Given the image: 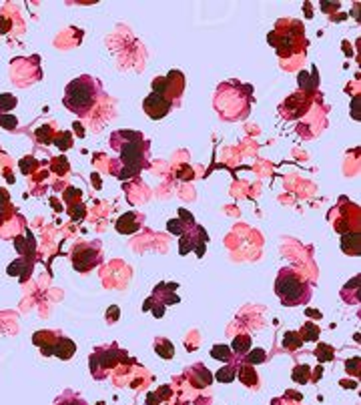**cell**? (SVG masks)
I'll return each instance as SVG.
<instances>
[{
	"mask_svg": "<svg viewBox=\"0 0 361 405\" xmlns=\"http://www.w3.org/2000/svg\"><path fill=\"white\" fill-rule=\"evenodd\" d=\"M237 375L241 379V383L247 385V387H257V373L251 365H245V363H241L237 361Z\"/></svg>",
	"mask_w": 361,
	"mask_h": 405,
	"instance_id": "9a60e30c",
	"label": "cell"
},
{
	"mask_svg": "<svg viewBox=\"0 0 361 405\" xmlns=\"http://www.w3.org/2000/svg\"><path fill=\"white\" fill-rule=\"evenodd\" d=\"M275 293L285 307H297V305L309 303L313 287L307 279L301 277L295 269L285 267L279 271V275L275 279Z\"/></svg>",
	"mask_w": 361,
	"mask_h": 405,
	"instance_id": "3957f363",
	"label": "cell"
},
{
	"mask_svg": "<svg viewBox=\"0 0 361 405\" xmlns=\"http://www.w3.org/2000/svg\"><path fill=\"white\" fill-rule=\"evenodd\" d=\"M171 109H173V105L165 97L157 95V92H150V95L144 99V103H143V110L153 120H159V118L167 116Z\"/></svg>",
	"mask_w": 361,
	"mask_h": 405,
	"instance_id": "30bf717a",
	"label": "cell"
},
{
	"mask_svg": "<svg viewBox=\"0 0 361 405\" xmlns=\"http://www.w3.org/2000/svg\"><path fill=\"white\" fill-rule=\"evenodd\" d=\"M265 359H267V353H265V349H259V347H255V349H251L243 359H241V363H245V365H259V363H265Z\"/></svg>",
	"mask_w": 361,
	"mask_h": 405,
	"instance_id": "ac0fdd59",
	"label": "cell"
},
{
	"mask_svg": "<svg viewBox=\"0 0 361 405\" xmlns=\"http://www.w3.org/2000/svg\"><path fill=\"white\" fill-rule=\"evenodd\" d=\"M110 313V319H107V321H110V323H114L116 319H118V307H110L108 311H107V315Z\"/></svg>",
	"mask_w": 361,
	"mask_h": 405,
	"instance_id": "836d02e7",
	"label": "cell"
},
{
	"mask_svg": "<svg viewBox=\"0 0 361 405\" xmlns=\"http://www.w3.org/2000/svg\"><path fill=\"white\" fill-rule=\"evenodd\" d=\"M33 341H35V345H38L42 355H54V357H60L65 361L71 359L76 351L74 341L69 337L58 335L56 331H38V333H35Z\"/></svg>",
	"mask_w": 361,
	"mask_h": 405,
	"instance_id": "277c9868",
	"label": "cell"
},
{
	"mask_svg": "<svg viewBox=\"0 0 361 405\" xmlns=\"http://www.w3.org/2000/svg\"><path fill=\"white\" fill-rule=\"evenodd\" d=\"M293 381L297 383H307L309 381V367L307 365H297L293 369Z\"/></svg>",
	"mask_w": 361,
	"mask_h": 405,
	"instance_id": "484cf974",
	"label": "cell"
},
{
	"mask_svg": "<svg viewBox=\"0 0 361 405\" xmlns=\"http://www.w3.org/2000/svg\"><path fill=\"white\" fill-rule=\"evenodd\" d=\"M237 375V363H227L225 367H221L217 371V381H223V383H231Z\"/></svg>",
	"mask_w": 361,
	"mask_h": 405,
	"instance_id": "ffe728a7",
	"label": "cell"
},
{
	"mask_svg": "<svg viewBox=\"0 0 361 405\" xmlns=\"http://www.w3.org/2000/svg\"><path fill=\"white\" fill-rule=\"evenodd\" d=\"M345 369H347V373H353V375H359V357H353L351 361H347Z\"/></svg>",
	"mask_w": 361,
	"mask_h": 405,
	"instance_id": "4dcf8cb0",
	"label": "cell"
},
{
	"mask_svg": "<svg viewBox=\"0 0 361 405\" xmlns=\"http://www.w3.org/2000/svg\"><path fill=\"white\" fill-rule=\"evenodd\" d=\"M175 289H177V283H163V285H157V289L153 291V295H150V297L146 299L144 305H153V303H157V305L153 307V315H155V317H163L167 305H171V303H179V301H180V299L175 295Z\"/></svg>",
	"mask_w": 361,
	"mask_h": 405,
	"instance_id": "9c48e42d",
	"label": "cell"
},
{
	"mask_svg": "<svg viewBox=\"0 0 361 405\" xmlns=\"http://www.w3.org/2000/svg\"><path fill=\"white\" fill-rule=\"evenodd\" d=\"M54 405H88V403L80 397V393H76L72 389H65L54 399Z\"/></svg>",
	"mask_w": 361,
	"mask_h": 405,
	"instance_id": "2e32d148",
	"label": "cell"
},
{
	"mask_svg": "<svg viewBox=\"0 0 361 405\" xmlns=\"http://www.w3.org/2000/svg\"><path fill=\"white\" fill-rule=\"evenodd\" d=\"M189 379H191V385L197 387V389H203V387H209L211 383H213V375H211V371L201 365V363H195L189 371Z\"/></svg>",
	"mask_w": 361,
	"mask_h": 405,
	"instance_id": "8fae6325",
	"label": "cell"
},
{
	"mask_svg": "<svg viewBox=\"0 0 361 405\" xmlns=\"http://www.w3.org/2000/svg\"><path fill=\"white\" fill-rule=\"evenodd\" d=\"M185 90V76L180 71H171L167 76H159L153 80V92L165 97L171 105H177Z\"/></svg>",
	"mask_w": 361,
	"mask_h": 405,
	"instance_id": "52a82bcc",
	"label": "cell"
},
{
	"mask_svg": "<svg viewBox=\"0 0 361 405\" xmlns=\"http://www.w3.org/2000/svg\"><path fill=\"white\" fill-rule=\"evenodd\" d=\"M8 193L4 189H0V223L6 221V215L10 213V205H8Z\"/></svg>",
	"mask_w": 361,
	"mask_h": 405,
	"instance_id": "d4e9b609",
	"label": "cell"
},
{
	"mask_svg": "<svg viewBox=\"0 0 361 405\" xmlns=\"http://www.w3.org/2000/svg\"><path fill=\"white\" fill-rule=\"evenodd\" d=\"M99 95H101V82L90 74H82L67 84L63 103L76 116H86L97 105Z\"/></svg>",
	"mask_w": 361,
	"mask_h": 405,
	"instance_id": "7a4b0ae2",
	"label": "cell"
},
{
	"mask_svg": "<svg viewBox=\"0 0 361 405\" xmlns=\"http://www.w3.org/2000/svg\"><path fill=\"white\" fill-rule=\"evenodd\" d=\"M211 357L217 361H223V363H231L233 353H231V347H227V345H215L211 349Z\"/></svg>",
	"mask_w": 361,
	"mask_h": 405,
	"instance_id": "7402d4cb",
	"label": "cell"
},
{
	"mask_svg": "<svg viewBox=\"0 0 361 405\" xmlns=\"http://www.w3.org/2000/svg\"><path fill=\"white\" fill-rule=\"evenodd\" d=\"M205 243H207V231L201 225H189L185 233L179 237V253L187 255L189 251H195L197 257H203L205 253Z\"/></svg>",
	"mask_w": 361,
	"mask_h": 405,
	"instance_id": "ba28073f",
	"label": "cell"
},
{
	"mask_svg": "<svg viewBox=\"0 0 361 405\" xmlns=\"http://www.w3.org/2000/svg\"><path fill=\"white\" fill-rule=\"evenodd\" d=\"M110 147L118 152L120 163L125 165L131 175H137L139 171L148 167V141L137 133V131H116L110 135Z\"/></svg>",
	"mask_w": 361,
	"mask_h": 405,
	"instance_id": "6da1fadb",
	"label": "cell"
},
{
	"mask_svg": "<svg viewBox=\"0 0 361 405\" xmlns=\"http://www.w3.org/2000/svg\"><path fill=\"white\" fill-rule=\"evenodd\" d=\"M36 137H38V141L40 143H50V127H40L38 131H36Z\"/></svg>",
	"mask_w": 361,
	"mask_h": 405,
	"instance_id": "d6a6232c",
	"label": "cell"
},
{
	"mask_svg": "<svg viewBox=\"0 0 361 405\" xmlns=\"http://www.w3.org/2000/svg\"><path fill=\"white\" fill-rule=\"evenodd\" d=\"M155 351H157V355H161L163 359H171V357L175 355L173 343H171L169 339H165V337H157V339H155Z\"/></svg>",
	"mask_w": 361,
	"mask_h": 405,
	"instance_id": "e0dca14e",
	"label": "cell"
},
{
	"mask_svg": "<svg viewBox=\"0 0 361 405\" xmlns=\"http://www.w3.org/2000/svg\"><path fill=\"white\" fill-rule=\"evenodd\" d=\"M139 229H141V223L137 221V217H135L133 213L123 215V217H120V219L116 221V231L123 233V235H133V233L139 231Z\"/></svg>",
	"mask_w": 361,
	"mask_h": 405,
	"instance_id": "5bb4252c",
	"label": "cell"
},
{
	"mask_svg": "<svg viewBox=\"0 0 361 405\" xmlns=\"http://www.w3.org/2000/svg\"><path fill=\"white\" fill-rule=\"evenodd\" d=\"M72 267L78 271V273H88L93 271L95 267H99L103 263V249H101V243L99 241H93V243H78L74 249H72Z\"/></svg>",
	"mask_w": 361,
	"mask_h": 405,
	"instance_id": "8992f818",
	"label": "cell"
},
{
	"mask_svg": "<svg viewBox=\"0 0 361 405\" xmlns=\"http://www.w3.org/2000/svg\"><path fill=\"white\" fill-rule=\"evenodd\" d=\"M301 343H303V341H301V337H299L297 331H287V333H285V337H283V347H287L289 351L299 349Z\"/></svg>",
	"mask_w": 361,
	"mask_h": 405,
	"instance_id": "603a6c76",
	"label": "cell"
},
{
	"mask_svg": "<svg viewBox=\"0 0 361 405\" xmlns=\"http://www.w3.org/2000/svg\"><path fill=\"white\" fill-rule=\"evenodd\" d=\"M187 227H189V225H187V223H183L180 219H173V221H169V223H167V229H169L173 235H179V237L185 233V229H187Z\"/></svg>",
	"mask_w": 361,
	"mask_h": 405,
	"instance_id": "83f0119b",
	"label": "cell"
},
{
	"mask_svg": "<svg viewBox=\"0 0 361 405\" xmlns=\"http://www.w3.org/2000/svg\"><path fill=\"white\" fill-rule=\"evenodd\" d=\"M60 137H63V141H60V139H56L54 143L60 147V148H63V150H67L71 145H72V141H71V135L69 133H63V135H60Z\"/></svg>",
	"mask_w": 361,
	"mask_h": 405,
	"instance_id": "1f68e13d",
	"label": "cell"
},
{
	"mask_svg": "<svg viewBox=\"0 0 361 405\" xmlns=\"http://www.w3.org/2000/svg\"><path fill=\"white\" fill-rule=\"evenodd\" d=\"M341 249L347 255H359L361 251V239H359V231H349L341 235Z\"/></svg>",
	"mask_w": 361,
	"mask_h": 405,
	"instance_id": "7c38bea8",
	"label": "cell"
},
{
	"mask_svg": "<svg viewBox=\"0 0 361 405\" xmlns=\"http://www.w3.org/2000/svg\"><path fill=\"white\" fill-rule=\"evenodd\" d=\"M123 359H127V353L120 351L116 345L99 347L95 353H90V357H88V367H90L93 377L101 381V379H105Z\"/></svg>",
	"mask_w": 361,
	"mask_h": 405,
	"instance_id": "5b68a950",
	"label": "cell"
},
{
	"mask_svg": "<svg viewBox=\"0 0 361 405\" xmlns=\"http://www.w3.org/2000/svg\"><path fill=\"white\" fill-rule=\"evenodd\" d=\"M307 315H309V317H317V319H321V313H319V311H313V309L307 311Z\"/></svg>",
	"mask_w": 361,
	"mask_h": 405,
	"instance_id": "e575fe53",
	"label": "cell"
},
{
	"mask_svg": "<svg viewBox=\"0 0 361 405\" xmlns=\"http://www.w3.org/2000/svg\"><path fill=\"white\" fill-rule=\"evenodd\" d=\"M28 241H33V237L30 235H20V237H16L14 239V245H16V251L18 253H22V255H26L28 253Z\"/></svg>",
	"mask_w": 361,
	"mask_h": 405,
	"instance_id": "f1b7e54d",
	"label": "cell"
},
{
	"mask_svg": "<svg viewBox=\"0 0 361 405\" xmlns=\"http://www.w3.org/2000/svg\"><path fill=\"white\" fill-rule=\"evenodd\" d=\"M16 103H18L16 97H12V95H0V114L12 110L16 107Z\"/></svg>",
	"mask_w": 361,
	"mask_h": 405,
	"instance_id": "4316f807",
	"label": "cell"
},
{
	"mask_svg": "<svg viewBox=\"0 0 361 405\" xmlns=\"http://www.w3.org/2000/svg\"><path fill=\"white\" fill-rule=\"evenodd\" d=\"M315 355H317L319 363H327V361H331L335 357V351H333V347H329L327 343H319L317 349H315Z\"/></svg>",
	"mask_w": 361,
	"mask_h": 405,
	"instance_id": "cb8c5ba5",
	"label": "cell"
},
{
	"mask_svg": "<svg viewBox=\"0 0 361 405\" xmlns=\"http://www.w3.org/2000/svg\"><path fill=\"white\" fill-rule=\"evenodd\" d=\"M0 127H4L8 131H14L18 127V120L14 116H10V114H0Z\"/></svg>",
	"mask_w": 361,
	"mask_h": 405,
	"instance_id": "f546056e",
	"label": "cell"
},
{
	"mask_svg": "<svg viewBox=\"0 0 361 405\" xmlns=\"http://www.w3.org/2000/svg\"><path fill=\"white\" fill-rule=\"evenodd\" d=\"M299 337H301V341H317V337H319V327H317L315 323L307 321L303 327H301Z\"/></svg>",
	"mask_w": 361,
	"mask_h": 405,
	"instance_id": "44dd1931",
	"label": "cell"
},
{
	"mask_svg": "<svg viewBox=\"0 0 361 405\" xmlns=\"http://www.w3.org/2000/svg\"><path fill=\"white\" fill-rule=\"evenodd\" d=\"M251 349H253V343H251V337H249V335H237V337L233 339V343H231V353L237 355V357H241V359H243Z\"/></svg>",
	"mask_w": 361,
	"mask_h": 405,
	"instance_id": "4fadbf2b",
	"label": "cell"
},
{
	"mask_svg": "<svg viewBox=\"0 0 361 405\" xmlns=\"http://www.w3.org/2000/svg\"><path fill=\"white\" fill-rule=\"evenodd\" d=\"M6 273H8V275H20V277L24 279L26 273H30V263H28L26 259H16L14 263L8 265Z\"/></svg>",
	"mask_w": 361,
	"mask_h": 405,
	"instance_id": "d6986e66",
	"label": "cell"
}]
</instances>
